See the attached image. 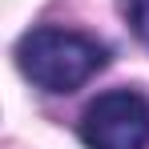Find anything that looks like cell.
Returning <instances> with one entry per match:
<instances>
[{"instance_id": "obj_1", "label": "cell", "mask_w": 149, "mask_h": 149, "mask_svg": "<svg viewBox=\"0 0 149 149\" xmlns=\"http://www.w3.org/2000/svg\"><path fill=\"white\" fill-rule=\"evenodd\" d=\"M109 61L105 45H97L85 32L69 28H32L16 45V65L20 73L45 89V93H73L89 77H97Z\"/></svg>"}, {"instance_id": "obj_2", "label": "cell", "mask_w": 149, "mask_h": 149, "mask_svg": "<svg viewBox=\"0 0 149 149\" xmlns=\"http://www.w3.org/2000/svg\"><path fill=\"white\" fill-rule=\"evenodd\" d=\"M81 141L89 149H149V97L137 89H109L81 113Z\"/></svg>"}, {"instance_id": "obj_3", "label": "cell", "mask_w": 149, "mask_h": 149, "mask_svg": "<svg viewBox=\"0 0 149 149\" xmlns=\"http://www.w3.org/2000/svg\"><path fill=\"white\" fill-rule=\"evenodd\" d=\"M125 12H129V28L137 32V40L149 45V0H125Z\"/></svg>"}]
</instances>
